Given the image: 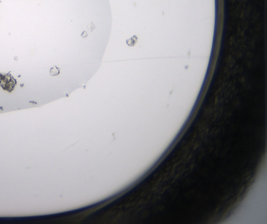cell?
<instances>
[{"mask_svg": "<svg viewBox=\"0 0 267 224\" xmlns=\"http://www.w3.org/2000/svg\"><path fill=\"white\" fill-rule=\"evenodd\" d=\"M16 84V80L10 74L0 73V86L4 90L11 92Z\"/></svg>", "mask_w": 267, "mask_h": 224, "instance_id": "1", "label": "cell"}, {"mask_svg": "<svg viewBox=\"0 0 267 224\" xmlns=\"http://www.w3.org/2000/svg\"><path fill=\"white\" fill-rule=\"evenodd\" d=\"M137 41V37L136 35H134L131 38L126 40V43L129 46H134L136 44Z\"/></svg>", "mask_w": 267, "mask_h": 224, "instance_id": "2", "label": "cell"}, {"mask_svg": "<svg viewBox=\"0 0 267 224\" xmlns=\"http://www.w3.org/2000/svg\"><path fill=\"white\" fill-rule=\"evenodd\" d=\"M50 75L51 76H55L59 75L60 72V69L57 68V66L54 67L53 68H51L50 69Z\"/></svg>", "mask_w": 267, "mask_h": 224, "instance_id": "3", "label": "cell"}, {"mask_svg": "<svg viewBox=\"0 0 267 224\" xmlns=\"http://www.w3.org/2000/svg\"><path fill=\"white\" fill-rule=\"evenodd\" d=\"M88 26H90V28H88L89 30H90V31H93L95 28H96V26L94 25L93 23H91L90 25H89Z\"/></svg>", "mask_w": 267, "mask_h": 224, "instance_id": "4", "label": "cell"}, {"mask_svg": "<svg viewBox=\"0 0 267 224\" xmlns=\"http://www.w3.org/2000/svg\"><path fill=\"white\" fill-rule=\"evenodd\" d=\"M87 33L86 31H84L83 32V33L81 34V37H83L84 38H86L87 36Z\"/></svg>", "mask_w": 267, "mask_h": 224, "instance_id": "5", "label": "cell"}, {"mask_svg": "<svg viewBox=\"0 0 267 224\" xmlns=\"http://www.w3.org/2000/svg\"><path fill=\"white\" fill-rule=\"evenodd\" d=\"M1 3V1H0V3Z\"/></svg>", "mask_w": 267, "mask_h": 224, "instance_id": "6", "label": "cell"}]
</instances>
